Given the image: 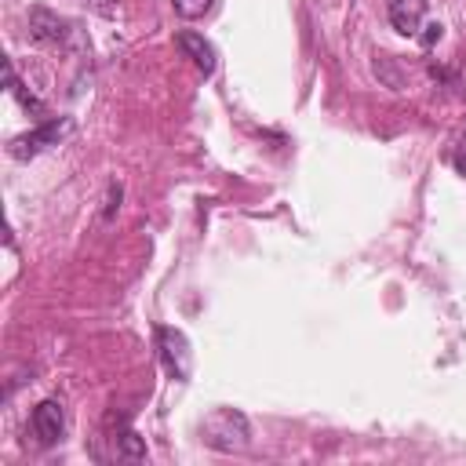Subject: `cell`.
Listing matches in <instances>:
<instances>
[{
  "instance_id": "obj_1",
  "label": "cell",
  "mask_w": 466,
  "mask_h": 466,
  "mask_svg": "<svg viewBox=\"0 0 466 466\" xmlns=\"http://www.w3.org/2000/svg\"><path fill=\"white\" fill-rule=\"evenodd\" d=\"M200 433H204V444L215 448V451H244L251 430H248V419L237 408H215L204 419Z\"/></svg>"
},
{
  "instance_id": "obj_2",
  "label": "cell",
  "mask_w": 466,
  "mask_h": 466,
  "mask_svg": "<svg viewBox=\"0 0 466 466\" xmlns=\"http://www.w3.org/2000/svg\"><path fill=\"white\" fill-rule=\"evenodd\" d=\"M69 131H73V120H69V116H62V120H47V124H40V127H33V131L11 138L7 153H11L15 160H29V157H36L40 149L58 146V138H66Z\"/></svg>"
},
{
  "instance_id": "obj_3",
  "label": "cell",
  "mask_w": 466,
  "mask_h": 466,
  "mask_svg": "<svg viewBox=\"0 0 466 466\" xmlns=\"http://www.w3.org/2000/svg\"><path fill=\"white\" fill-rule=\"evenodd\" d=\"M157 335H160V357H164L167 375L178 379V382H186L189 371H193V357H189V342H186V335H182L178 328H160Z\"/></svg>"
},
{
  "instance_id": "obj_4",
  "label": "cell",
  "mask_w": 466,
  "mask_h": 466,
  "mask_svg": "<svg viewBox=\"0 0 466 466\" xmlns=\"http://www.w3.org/2000/svg\"><path fill=\"white\" fill-rule=\"evenodd\" d=\"M62 430H66V419H62L58 400H40L33 408V433H36V441L47 448V444H55L62 437Z\"/></svg>"
},
{
  "instance_id": "obj_5",
  "label": "cell",
  "mask_w": 466,
  "mask_h": 466,
  "mask_svg": "<svg viewBox=\"0 0 466 466\" xmlns=\"http://www.w3.org/2000/svg\"><path fill=\"white\" fill-rule=\"evenodd\" d=\"M426 18V0H390V25L404 36H419Z\"/></svg>"
},
{
  "instance_id": "obj_6",
  "label": "cell",
  "mask_w": 466,
  "mask_h": 466,
  "mask_svg": "<svg viewBox=\"0 0 466 466\" xmlns=\"http://www.w3.org/2000/svg\"><path fill=\"white\" fill-rule=\"evenodd\" d=\"M66 18H58V15H51V11H44V7H33V15H29V36L33 40H40V44H62L66 40Z\"/></svg>"
},
{
  "instance_id": "obj_7",
  "label": "cell",
  "mask_w": 466,
  "mask_h": 466,
  "mask_svg": "<svg viewBox=\"0 0 466 466\" xmlns=\"http://www.w3.org/2000/svg\"><path fill=\"white\" fill-rule=\"evenodd\" d=\"M178 47H182V55L186 58H193V66L204 73V76H211L215 73V47L200 36V33H178Z\"/></svg>"
},
{
  "instance_id": "obj_8",
  "label": "cell",
  "mask_w": 466,
  "mask_h": 466,
  "mask_svg": "<svg viewBox=\"0 0 466 466\" xmlns=\"http://www.w3.org/2000/svg\"><path fill=\"white\" fill-rule=\"evenodd\" d=\"M7 91H11V95H15V98L25 106V109H33L36 116H44V102H40V98H33V95H29V91L18 84V76H15V69H11V62H7Z\"/></svg>"
},
{
  "instance_id": "obj_9",
  "label": "cell",
  "mask_w": 466,
  "mask_h": 466,
  "mask_svg": "<svg viewBox=\"0 0 466 466\" xmlns=\"http://www.w3.org/2000/svg\"><path fill=\"white\" fill-rule=\"evenodd\" d=\"M211 4L215 0H171V7H175L178 18H204L211 11Z\"/></svg>"
},
{
  "instance_id": "obj_10",
  "label": "cell",
  "mask_w": 466,
  "mask_h": 466,
  "mask_svg": "<svg viewBox=\"0 0 466 466\" xmlns=\"http://www.w3.org/2000/svg\"><path fill=\"white\" fill-rule=\"evenodd\" d=\"M120 459H146V448L135 433H124L120 437Z\"/></svg>"
},
{
  "instance_id": "obj_11",
  "label": "cell",
  "mask_w": 466,
  "mask_h": 466,
  "mask_svg": "<svg viewBox=\"0 0 466 466\" xmlns=\"http://www.w3.org/2000/svg\"><path fill=\"white\" fill-rule=\"evenodd\" d=\"M426 33H419V40H422V47H433L441 36H444V25L441 22H430V25H422Z\"/></svg>"
},
{
  "instance_id": "obj_12",
  "label": "cell",
  "mask_w": 466,
  "mask_h": 466,
  "mask_svg": "<svg viewBox=\"0 0 466 466\" xmlns=\"http://www.w3.org/2000/svg\"><path fill=\"white\" fill-rule=\"evenodd\" d=\"M455 164H459V171L466 175V138L459 142V157H455Z\"/></svg>"
},
{
  "instance_id": "obj_13",
  "label": "cell",
  "mask_w": 466,
  "mask_h": 466,
  "mask_svg": "<svg viewBox=\"0 0 466 466\" xmlns=\"http://www.w3.org/2000/svg\"><path fill=\"white\" fill-rule=\"evenodd\" d=\"M459 87H462V95H466V55L459 58Z\"/></svg>"
}]
</instances>
